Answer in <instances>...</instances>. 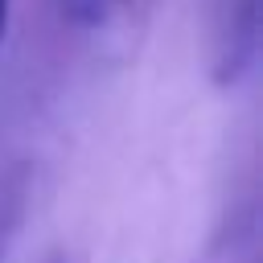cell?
Segmentation results:
<instances>
[{
	"instance_id": "cell-3",
	"label": "cell",
	"mask_w": 263,
	"mask_h": 263,
	"mask_svg": "<svg viewBox=\"0 0 263 263\" xmlns=\"http://www.w3.org/2000/svg\"><path fill=\"white\" fill-rule=\"evenodd\" d=\"M8 4H12V0H0V41H4V33H8Z\"/></svg>"
},
{
	"instance_id": "cell-2",
	"label": "cell",
	"mask_w": 263,
	"mask_h": 263,
	"mask_svg": "<svg viewBox=\"0 0 263 263\" xmlns=\"http://www.w3.org/2000/svg\"><path fill=\"white\" fill-rule=\"evenodd\" d=\"M8 234H12V205H8V197H0V255H4Z\"/></svg>"
},
{
	"instance_id": "cell-1",
	"label": "cell",
	"mask_w": 263,
	"mask_h": 263,
	"mask_svg": "<svg viewBox=\"0 0 263 263\" xmlns=\"http://www.w3.org/2000/svg\"><path fill=\"white\" fill-rule=\"evenodd\" d=\"M127 0H62V16L74 29H103Z\"/></svg>"
}]
</instances>
